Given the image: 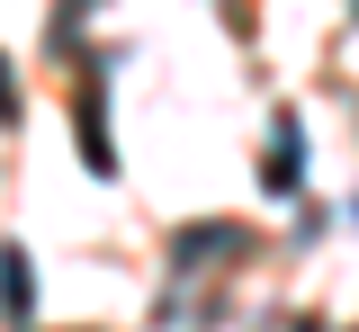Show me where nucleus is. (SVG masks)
<instances>
[{
  "label": "nucleus",
  "mask_w": 359,
  "mask_h": 332,
  "mask_svg": "<svg viewBox=\"0 0 359 332\" xmlns=\"http://www.w3.org/2000/svg\"><path fill=\"white\" fill-rule=\"evenodd\" d=\"M243 242H252L243 225H180V234H171V261H180V270H207V261L243 251Z\"/></svg>",
  "instance_id": "3"
},
{
  "label": "nucleus",
  "mask_w": 359,
  "mask_h": 332,
  "mask_svg": "<svg viewBox=\"0 0 359 332\" xmlns=\"http://www.w3.org/2000/svg\"><path fill=\"white\" fill-rule=\"evenodd\" d=\"M0 324H36V270H27V251L18 242H0Z\"/></svg>",
  "instance_id": "1"
},
{
  "label": "nucleus",
  "mask_w": 359,
  "mask_h": 332,
  "mask_svg": "<svg viewBox=\"0 0 359 332\" xmlns=\"http://www.w3.org/2000/svg\"><path fill=\"white\" fill-rule=\"evenodd\" d=\"M269 198H297L306 189V135H297V117H278V126H269Z\"/></svg>",
  "instance_id": "2"
},
{
  "label": "nucleus",
  "mask_w": 359,
  "mask_h": 332,
  "mask_svg": "<svg viewBox=\"0 0 359 332\" xmlns=\"http://www.w3.org/2000/svg\"><path fill=\"white\" fill-rule=\"evenodd\" d=\"M0 126H18V72L0 63Z\"/></svg>",
  "instance_id": "4"
},
{
  "label": "nucleus",
  "mask_w": 359,
  "mask_h": 332,
  "mask_svg": "<svg viewBox=\"0 0 359 332\" xmlns=\"http://www.w3.org/2000/svg\"><path fill=\"white\" fill-rule=\"evenodd\" d=\"M278 332H314V324H278Z\"/></svg>",
  "instance_id": "5"
}]
</instances>
